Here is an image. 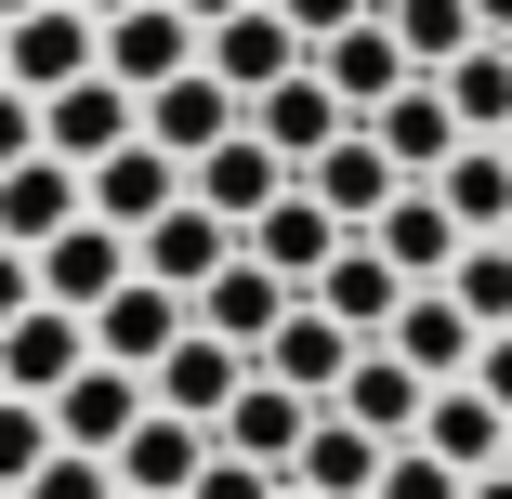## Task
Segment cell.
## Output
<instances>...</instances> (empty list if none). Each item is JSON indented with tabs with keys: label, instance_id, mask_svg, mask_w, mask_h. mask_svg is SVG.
Wrapping results in <instances>:
<instances>
[{
	"label": "cell",
	"instance_id": "cell-1",
	"mask_svg": "<svg viewBox=\"0 0 512 499\" xmlns=\"http://www.w3.org/2000/svg\"><path fill=\"white\" fill-rule=\"evenodd\" d=\"M250 368H263L250 342H224V329H184V342H171V355L145 368V394H158L171 421H211V434H224V408L250 394Z\"/></svg>",
	"mask_w": 512,
	"mask_h": 499
},
{
	"label": "cell",
	"instance_id": "cell-2",
	"mask_svg": "<svg viewBox=\"0 0 512 499\" xmlns=\"http://www.w3.org/2000/svg\"><path fill=\"white\" fill-rule=\"evenodd\" d=\"M132 132H145V92H132V79H106V66L66 79V92H40V145H53V158H79V171H92V158H119Z\"/></svg>",
	"mask_w": 512,
	"mask_h": 499
},
{
	"label": "cell",
	"instance_id": "cell-3",
	"mask_svg": "<svg viewBox=\"0 0 512 499\" xmlns=\"http://www.w3.org/2000/svg\"><path fill=\"white\" fill-rule=\"evenodd\" d=\"M0 66H14V92H66V79L106 66V27H92L79 0H40V14L0 27Z\"/></svg>",
	"mask_w": 512,
	"mask_h": 499
},
{
	"label": "cell",
	"instance_id": "cell-4",
	"mask_svg": "<svg viewBox=\"0 0 512 499\" xmlns=\"http://www.w3.org/2000/svg\"><path fill=\"white\" fill-rule=\"evenodd\" d=\"M79 184H92V224H119V237H145L158 211H184V197H197V184H184V158H171V145H145V132H132L119 158H92Z\"/></svg>",
	"mask_w": 512,
	"mask_h": 499
},
{
	"label": "cell",
	"instance_id": "cell-5",
	"mask_svg": "<svg viewBox=\"0 0 512 499\" xmlns=\"http://www.w3.org/2000/svg\"><path fill=\"white\" fill-rule=\"evenodd\" d=\"M197 53H211V27H197L184 0H132V14H106V79H132V92L184 79Z\"/></svg>",
	"mask_w": 512,
	"mask_h": 499
},
{
	"label": "cell",
	"instance_id": "cell-6",
	"mask_svg": "<svg viewBox=\"0 0 512 499\" xmlns=\"http://www.w3.org/2000/svg\"><path fill=\"white\" fill-rule=\"evenodd\" d=\"M197 66H211L224 92H250V106H263V92H276L289 66H316V40H302V27L276 14V0H250V14H224V27H211V53H197Z\"/></svg>",
	"mask_w": 512,
	"mask_h": 499
},
{
	"label": "cell",
	"instance_id": "cell-7",
	"mask_svg": "<svg viewBox=\"0 0 512 499\" xmlns=\"http://www.w3.org/2000/svg\"><path fill=\"white\" fill-rule=\"evenodd\" d=\"M79 368H92V316H66V303H27L14 329H0V394H40L53 408Z\"/></svg>",
	"mask_w": 512,
	"mask_h": 499
},
{
	"label": "cell",
	"instance_id": "cell-8",
	"mask_svg": "<svg viewBox=\"0 0 512 499\" xmlns=\"http://www.w3.org/2000/svg\"><path fill=\"white\" fill-rule=\"evenodd\" d=\"M224 132H250V92H224L211 66H184V79H158V92H145V145H171L184 171L211 158Z\"/></svg>",
	"mask_w": 512,
	"mask_h": 499
},
{
	"label": "cell",
	"instance_id": "cell-9",
	"mask_svg": "<svg viewBox=\"0 0 512 499\" xmlns=\"http://www.w3.org/2000/svg\"><path fill=\"white\" fill-rule=\"evenodd\" d=\"M184 184H197V211H224V224H237V237H250V224H263V211H276V197H289V184H302V171H289V158H276V145H263V132H224V145H211V158H197V171H184Z\"/></svg>",
	"mask_w": 512,
	"mask_h": 499
},
{
	"label": "cell",
	"instance_id": "cell-10",
	"mask_svg": "<svg viewBox=\"0 0 512 499\" xmlns=\"http://www.w3.org/2000/svg\"><path fill=\"white\" fill-rule=\"evenodd\" d=\"M184 329H197V303H184V289H158V276H119L106 303H92V355H119V368H158Z\"/></svg>",
	"mask_w": 512,
	"mask_h": 499
},
{
	"label": "cell",
	"instance_id": "cell-11",
	"mask_svg": "<svg viewBox=\"0 0 512 499\" xmlns=\"http://www.w3.org/2000/svg\"><path fill=\"white\" fill-rule=\"evenodd\" d=\"M237 250H250V237H237L224 211H197V197H184V211H158V224L132 237V263H145L158 289H184V303H197V289H211V276H224Z\"/></svg>",
	"mask_w": 512,
	"mask_h": 499
},
{
	"label": "cell",
	"instance_id": "cell-12",
	"mask_svg": "<svg viewBox=\"0 0 512 499\" xmlns=\"http://www.w3.org/2000/svg\"><path fill=\"white\" fill-rule=\"evenodd\" d=\"M145 408H158V394H145V368L92 355V368H79V381L53 394V434H66V447H92V460H119V434H132Z\"/></svg>",
	"mask_w": 512,
	"mask_h": 499
},
{
	"label": "cell",
	"instance_id": "cell-13",
	"mask_svg": "<svg viewBox=\"0 0 512 499\" xmlns=\"http://www.w3.org/2000/svg\"><path fill=\"white\" fill-rule=\"evenodd\" d=\"M250 132H263V145H276L289 171H316V158H329V145L355 132V106H342V92H329L316 66H289V79L263 92V106H250Z\"/></svg>",
	"mask_w": 512,
	"mask_h": 499
},
{
	"label": "cell",
	"instance_id": "cell-14",
	"mask_svg": "<svg viewBox=\"0 0 512 499\" xmlns=\"http://www.w3.org/2000/svg\"><path fill=\"white\" fill-rule=\"evenodd\" d=\"M368 132H381V158H394L407 184H434V171L473 145V132H460V106H447V79H407L394 106H368Z\"/></svg>",
	"mask_w": 512,
	"mask_h": 499
},
{
	"label": "cell",
	"instance_id": "cell-15",
	"mask_svg": "<svg viewBox=\"0 0 512 499\" xmlns=\"http://www.w3.org/2000/svg\"><path fill=\"white\" fill-rule=\"evenodd\" d=\"M342 237H355V224L329 211V197H316V184H289V197H276V211L250 224V263H276L289 289H316V276L342 263Z\"/></svg>",
	"mask_w": 512,
	"mask_h": 499
},
{
	"label": "cell",
	"instance_id": "cell-16",
	"mask_svg": "<svg viewBox=\"0 0 512 499\" xmlns=\"http://www.w3.org/2000/svg\"><path fill=\"white\" fill-rule=\"evenodd\" d=\"M92 211V184H79V158H14V171H0V237H14V250H53L66 224Z\"/></svg>",
	"mask_w": 512,
	"mask_h": 499
},
{
	"label": "cell",
	"instance_id": "cell-17",
	"mask_svg": "<svg viewBox=\"0 0 512 499\" xmlns=\"http://www.w3.org/2000/svg\"><path fill=\"white\" fill-rule=\"evenodd\" d=\"M355 355H368V342H355L329 303H289V316H276V342H263V381H289V394H316V408H329Z\"/></svg>",
	"mask_w": 512,
	"mask_h": 499
},
{
	"label": "cell",
	"instance_id": "cell-18",
	"mask_svg": "<svg viewBox=\"0 0 512 499\" xmlns=\"http://www.w3.org/2000/svg\"><path fill=\"white\" fill-rule=\"evenodd\" d=\"M329 408H342V421H368L381 447H407V434H421V408H434V381L407 368L394 342H368V355L342 368V394H329Z\"/></svg>",
	"mask_w": 512,
	"mask_h": 499
},
{
	"label": "cell",
	"instance_id": "cell-19",
	"mask_svg": "<svg viewBox=\"0 0 512 499\" xmlns=\"http://www.w3.org/2000/svg\"><path fill=\"white\" fill-rule=\"evenodd\" d=\"M368 237H381V263H394L407 289H447V263L473 250V237H460V211H447L434 184H407V197H394V211H381Z\"/></svg>",
	"mask_w": 512,
	"mask_h": 499
},
{
	"label": "cell",
	"instance_id": "cell-20",
	"mask_svg": "<svg viewBox=\"0 0 512 499\" xmlns=\"http://www.w3.org/2000/svg\"><path fill=\"white\" fill-rule=\"evenodd\" d=\"M119 276H145V263H132V237L79 211V224H66V237L40 250V303H66V316H92V303H106Z\"/></svg>",
	"mask_w": 512,
	"mask_h": 499
},
{
	"label": "cell",
	"instance_id": "cell-21",
	"mask_svg": "<svg viewBox=\"0 0 512 499\" xmlns=\"http://www.w3.org/2000/svg\"><path fill=\"white\" fill-rule=\"evenodd\" d=\"M381 342H394L407 368H421V381H473V355H486V329L460 316V289H407Z\"/></svg>",
	"mask_w": 512,
	"mask_h": 499
},
{
	"label": "cell",
	"instance_id": "cell-22",
	"mask_svg": "<svg viewBox=\"0 0 512 499\" xmlns=\"http://www.w3.org/2000/svg\"><path fill=\"white\" fill-rule=\"evenodd\" d=\"M316 79H329V92H342V106L368 119V106H394V92H407V79H421V66H407V40H394L381 14H355L342 40H316Z\"/></svg>",
	"mask_w": 512,
	"mask_h": 499
},
{
	"label": "cell",
	"instance_id": "cell-23",
	"mask_svg": "<svg viewBox=\"0 0 512 499\" xmlns=\"http://www.w3.org/2000/svg\"><path fill=\"white\" fill-rule=\"evenodd\" d=\"M421 447H434L447 473H499V460H512V408H499V394H473V381H434Z\"/></svg>",
	"mask_w": 512,
	"mask_h": 499
},
{
	"label": "cell",
	"instance_id": "cell-24",
	"mask_svg": "<svg viewBox=\"0 0 512 499\" xmlns=\"http://www.w3.org/2000/svg\"><path fill=\"white\" fill-rule=\"evenodd\" d=\"M197 473H211V421H171V408H145V421L119 434V486H132V499H184Z\"/></svg>",
	"mask_w": 512,
	"mask_h": 499
},
{
	"label": "cell",
	"instance_id": "cell-25",
	"mask_svg": "<svg viewBox=\"0 0 512 499\" xmlns=\"http://www.w3.org/2000/svg\"><path fill=\"white\" fill-rule=\"evenodd\" d=\"M302 434H316V394H289V381H263V368H250V394L224 408V434H211V447H237V460H263V473H289V460H302Z\"/></svg>",
	"mask_w": 512,
	"mask_h": 499
},
{
	"label": "cell",
	"instance_id": "cell-26",
	"mask_svg": "<svg viewBox=\"0 0 512 499\" xmlns=\"http://www.w3.org/2000/svg\"><path fill=\"white\" fill-rule=\"evenodd\" d=\"M302 184H316V197H329V211H342V224H355V237H368V224H381V211H394V197H407V171H394V158H381V132H368V119H355V132H342V145H329V158H316V171H302Z\"/></svg>",
	"mask_w": 512,
	"mask_h": 499
},
{
	"label": "cell",
	"instance_id": "cell-27",
	"mask_svg": "<svg viewBox=\"0 0 512 499\" xmlns=\"http://www.w3.org/2000/svg\"><path fill=\"white\" fill-rule=\"evenodd\" d=\"M381 434L368 421H342V408H316V434H302V460H289V486H316V499H381Z\"/></svg>",
	"mask_w": 512,
	"mask_h": 499
},
{
	"label": "cell",
	"instance_id": "cell-28",
	"mask_svg": "<svg viewBox=\"0 0 512 499\" xmlns=\"http://www.w3.org/2000/svg\"><path fill=\"white\" fill-rule=\"evenodd\" d=\"M289 303H302V289H289V276H276V263H250V250H237V263H224V276H211V289H197V329H224V342H250V355H263V342H276V316H289Z\"/></svg>",
	"mask_w": 512,
	"mask_h": 499
},
{
	"label": "cell",
	"instance_id": "cell-29",
	"mask_svg": "<svg viewBox=\"0 0 512 499\" xmlns=\"http://www.w3.org/2000/svg\"><path fill=\"white\" fill-rule=\"evenodd\" d=\"M302 303H329L355 342H381V329H394V303H407V276L381 263V237H342V263H329L316 289H302Z\"/></svg>",
	"mask_w": 512,
	"mask_h": 499
},
{
	"label": "cell",
	"instance_id": "cell-30",
	"mask_svg": "<svg viewBox=\"0 0 512 499\" xmlns=\"http://www.w3.org/2000/svg\"><path fill=\"white\" fill-rule=\"evenodd\" d=\"M434 197L460 211V237H512V145H460L434 171Z\"/></svg>",
	"mask_w": 512,
	"mask_h": 499
},
{
	"label": "cell",
	"instance_id": "cell-31",
	"mask_svg": "<svg viewBox=\"0 0 512 499\" xmlns=\"http://www.w3.org/2000/svg\"><path fill=\"white\" fill-rule=\"evenodd\" d=\"M381 27L407 40V66H421V79H447L486 27H473V0H381Z\"/></svg>",
	"mask_w": 512,
	"mask_h": 499
},
{
	"label": "cell",
	"instance_id": "cell-32",
	"mask_svg": "<svg viewBox=\"0 0 512 499\" xmlns=\"http://www.w3.org/2000/svg\"><path fill=\"white\" fill-rule=\"evenodd\" d=\"M447 106H460V132H473V145H499V132H512V40H473V53L447 66Z\"/></svg>",
	"mask_w": 512,
	"mask_h": 499
},
{
	"label": "cell",
	"instance_id": "cell-33",
	"mask_svg": "<svg viewBox=\"0 0 512 499\" xmlns=\"http://www.w3.org/2000/svg\"><path fill=\"white\" fill-rule=\"evenodd\" d=\"M447 289H460L473 329H512V237H473V250L447 263Z\"/></svg>",
	"mask_w": 512,
	"mask_h": 499
},
{
	"label": "cell",
	"instance_id": "cell-34",
	"mask_svg": "<svg viewBox=\"0 0 512 499\" xmlns=\"http://www.w3.org/2000/svg\"><path fill=\"white\" fill-rule=\"evenodd\" d=\"M53 447H66V434H53V408H40V394H0V499H14Z\"/></svg>",
	"mask_w": 512,
	"mask_h": 499
},
{
	"label": "cell",
	"instance_id": "cell-35",
	"mask_svg": "<svg viewBox=\"0 0 512 499\" xmlns=\"http://www.w3.org/2000/svg\"><path fill=\"white\" fill-rule=\"evenodd\" d=\"M14 499H119V460H92V447H53Z\"/></svg>",
	"mask_w": 512,
	"mask_h": 499
},
{
	"label": "cell",
	"instance_id": "cell-36",
	"mask_svg": "<svg viewBox=\"0 0 512 499\" xmlns=\"http://www.w3.org/2000/svg\"><path fill=\"white\" fill-rule=\"evenodd\" d=\"M460 486H473V473H447V460H434L421 434H407V447L381 460V499H460Z\"/></svg>",
	"mask_w": 512,
	"mask_h": 499
},
{
	"label": "cell",
	"instance_id": "cell-37",
	"mask_svg": "<svg viewBox=\"0 0 512 499\" xmlns=\"http://www.w3.org/2000/svg\"><path fill=\"white\" fill-rule=\"evenodd\" d=\"M289 473H263V460H237V447H211V473H197L184 499H276Z\"/></svg>",
	"mask_w": 512,
	"mask_h": 499
},
{
	"label": "cell",
	"instance_id": "cell-38",
	"mask_svg": "<svg viewBox=\"0 0 512 499\" xmlns=\"http://www.w3.org/2000/svg\"><path fill=\"white\" fill-rule=\"evenodd\" d=\"M14 158H40V92L0 79V171H14Z\"/></svg>",
	"mask_w": 512,
	"mask_h": 499
},
{
	"label": "cell",
	"instance_id": "cell-39",
	"mask_svg": "<svg viewBox=\"0 0 512 499\" xmlns=\"http://www.w3.org/2000/svg\"><path fill=\"white\" fill-rule=\"evenodd\" d=\"M276 14H289V27H302V40H342V27H355V14H381V0H276Z\"/></svg>",
	"mask_w": 512,
	"mask_h": 499
},
{
	"label": "cell",
	"instance_id": "cell-40",
	"mask_svg": "<svg viewBox=\"0 0 512 499\" xmlns=\"http://www.w3.org/2000/svg\"><path fill=\"white\" fill-rule=\"evenodd\" d=\"M27 303H40V250H14V237H0V329H14Z\"/></svg>",
	"mask_w": 512,
	"mask_h": 499
},
{
	"label": "cell",
	"instance_id": "cell-41",
	"mask_svg": "<svg viewBox=\"0 0 512 499\" xmlns=\"http://www.w3.org/2000/svg\"><path fill=\"white\" fill-rule=\"evenodd\" d=\"M473 394H499V408H512V329H486V355H473Z\"/></svg>",
	"mask_w": 512,
	"mask_h": 499
},
{
	"label": "cell",
	"instance_id": "cell-42",
	"mask_svg": "<svg viewBox=\"0 0 512 499\" xmlns=\"http://www.w3.org/2000/svg\"><path fill=\"white\" fill-rule=\"evenodd\" d=\"M473 27H486V40H512V0H473Z\"/></svg>",
	"mask_w": 512,
	"mask_h": 499
},
{
	"label": "cell",
	"instance_id": "cell-43",
	"mask_svg": "<svg viewBox=\"0 0 512 499\" xmlns=\"http://www.w3.org/2000/svg\"><path fill=\"white\" fill-rule=\"evenodd\" d=\"M460 499H512V460H499V473H473V486H460Z\"/></svg>",
	"mask_w": 512,
	"mask_h": 499
},
{
	"label": "cell",
	"instance_id": "cell-44",
	"mask_svg": "<svg viewBox=\"0 0 512 499\" xmlns=\"http://www.w3.org/2000/svg\"><path fill=\"white\" fill-rule=\"evenodd\" d=\"M184 14H197V27H224V14H250V0H184Z\"/></svg>",
	"mask_w": 512,
	"mask_h": 499
},
{
	"label": "cell",
	"instance_id": "cell-45",
	"mask_svg": "<svg viewBox=\"0 0 512 499\" xmlns=\"http://www.w3.org/2000/svg\"><path fill=\"white\" fill-rule=\"evenodd\" d=\"M79 14H92V27H106V14H132V0H79Z\"/></svg>",
	"mask_w": 512,
	"mask_h": 499
},
{
	"label": "cell",
	"instance_id": "cell-46",
	"mask_svg": "<svg viewBox=\"0 0 512 499\" xmlns=\"http://www.w3.org/2000/svg\"><path fill=\"white\" fill-rule=\"evenodd\" d=\"M14 14H40V0H0V27H14Z\"/></svg>",
	"mask_w": 512,
	"mask_h": 499
},
{
	"label": "cell",
	"instance_id": "cell-47",
	"mask_svg": "<svg viewBox=\"0 0 512 499\" xmlns=\"http://www.w3.org/2000/svg\"><path fill=\"white\" fill-rule=\"evenodd\" d=\"M276 499H316V486H276Z\"/></svg>",
	"mask_w": 512,
	"mask_h": 499
},
{
	"label": "cell",
	"instance_id": "cell-48",
	"mask_svg": "<svg viewBox=\"0 0 512 499\" xmlns=\"http://www.w3.org/2000/svg\"><path fill=\"white\" fill-rule=\"evenodd\" d=\"M0 79H14V66H0Z\"/></svg>",
	"mask_w": 512,
	"mask_h": 499
},
{
	"label": "cell",
	"instance_id": "cell-49",
	"mask_svg": "<svg viewBox=\"0 0 512 499\" xmlns=\"http://www.w3.org/2000/svg\"><path fill=\"white\" fill-rule=\"evenodd\" d=\"M499 145H512V132H499Z\"/></svg>",
	"mask_w": 512,
	"mask_h": 499
},
{
	"label": "cell",
	"instance_id": "cell-50",
	"mask_svg": "<svg viewBox=\"0 0 512 499\" xmlns=\"http://www.w3.org/2000/svg\"><path fill=\"white\" fill-rule=\"evenodd\" d=\"M119 499H132V486H119Z\"/></svg>",
	"mask_w": 512,
	"mask_h": 499
}]
</instances>
